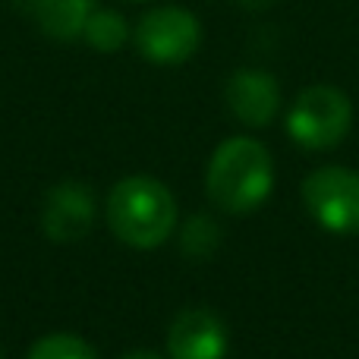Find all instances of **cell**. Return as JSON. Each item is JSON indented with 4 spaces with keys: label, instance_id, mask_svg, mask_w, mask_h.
Here are the masks:
<instances>
[{
    "label": "cell",
    "instance_id": "5bb4252c",
    "mask_svg": "<svg viewBox=\"0 0 359 359\" xmlns=\"http://www.w3.org/2000/svg\"><path fill=\"white\" fill-rule=\"evenodd\" d=\"M0 359H4V353H0Z\"/></svg>",
    "mask_w": 359,
    "mask_h": 359
},
{
    "label": "cell",
    "instance_id": "7a4b0ae2",
    "mask_svg": "<svg viewBox=\"0 0 359 359\" xmlns=\"http://www.w3.org/2000/svg\"><path fill=\"white\" fill-rule=\"evenodd\" d=\"M107 224L117 240L136 249H155L174 233L177 198L155 177H126L107 196Z\"/></svg>",
    "mask_w": 359,
    "mask_h": 359
},
{
    "label": "cell",
    "instance_id": "277c9868",
    "mask_svg": "<svg viewBox=\"0 0 359 359\" xmlns=\"http://www.w3.org/2000/svg\"><path fill=\"white\" fill-rule=\"evenodd\" d=\"M303 202L328 233H359V174L347 168H318L303 180Z\"/></svg>",
    "mask_w": 359,
    "mask_h": 359
},
{
    "label": "cell",
    "instance_id": "5b68a950",
    "mask_svg": "<svg viewBox=\"0 0 359 359\" xmlns=\"http://www.w3.org/2000/svg\"><path fill=\"white\" fill-rule=\"evenodd\" d=\"M202 44V25L183 6H158L136 25V48L145 60L174 67L189 60Z\"/></svg>",
    "mask_w": 359,
    "mask_h": 359
},
{
    "label": "cell",
    "instance_id": "6da1fadb",
    "mask_svg": "<svg viewBox=\"0 0 359 359\" xmlns=\"http://www.w3.org/2000/svg\"><path fill=\"white\" fill-rule=\"evenodd\" d=\"M274 186V164L262 142L249 136H233L215 149L205 174L208 198L227 215L255 211Z\"/></svg>",
    "mask_w": 359,
    "mask_h": 359
},
{
    "label": "cell",
    "instance_id": "9c48e42d",
    "mask_svg": "<svg viewBox=\"0 0 359 359\" xmlns=\"http://www.w3.org/2000/svg\"><path fill=\"white\" fill-rule=\"evenodd\" d=\"M44 35L57 41H73L82 38L88 16L95 13L92 0H16Z\"/></svg>",
    "mask_w": 359,
    "mask_h": 359
},
{
    "label": "cell",
    "instance_id": "4fadbf2b",
    "mask_svg": "<svg viewBox=\"0 0 359 359\" xmlns=\"http://www.w3.org/2000/svg\"><path fill=\"white\" fill-rule=\"evenodd\" d=\"M123 359H164V356H158V353H149V350H136V353H126Z\"/></svg>",
    "mask_w": 359,
    "mask_h": 359
},
{
    "label": "cell",
    "instance_id": "8992f818",
    "mask_svg": "<svg viewBox=\"0 0 359 359\" xmlns=\"http://www.w3.org/2000/svg\"><path fill=\"white\" fill-rule=\"evenodd\" d=\"M95 224V196L79 180H63L44 196L41 230L54 243H79Z\"/></svg>",
    "mask_w": 359,
    "mask_h": 359
},
{
    "label": "cell",
    "instance_id": "ba28073f",
    "mask_svg": "<svg viewBox=\"0 0 359 359\" xmlns=\"http://www.w3.org/2000/svg\"><path fill=\"white\" fill-rule=\"evenodd\" d=\"M230 114L246 126H268L280 111V88L265 69H236L224 86Z\"/></svg>",
    "mask_w": 359,
    "mask_h": 359
},
{
    "label": "cell",
    "instance_id": "3957f363",
    "mask_svg": "<svg viewBox=\"0 0 359 359\" xmlns=\"http://www.w3.org/2000/svg\"><path fill=\"white\" fill-rule=\"evenodd\" d=\"M353 104L334 86H312L297 95L287 111V133L306 151H328L347 139Z\"/></svg>",
    "mask_w": 359,
    "mask_h": 359
},
{
    "label": "cell",
    "instance_id": "52a82bcc",
    "mask_svg": "<svg viewBox=\"0 0 359 359\" xmlns=\"http://www.w3.org/2000/svg\"><path fill=\"white\" fill-rule=\"evenodd\" d=\"M170 359H224L227 325L211 309H183L168 331Z\"/></svg>",
    "mask_w": 359,
    "mask_h": 359
},
{
    "label": "cell",
    "instance_id": "7c38bea8",
    "mask_svg": "<svg viewBox=\"0 0 359 359\" xmlns=\"http://www.w3.org/2000/svg\"><path fill=\"white\" fill-rule=\"evenodd\" d=\"M217 246V227L208 217H192L183 230V252L192 259H205Z\"/></svg>",
    "mask_w": 359,
    "mask_h": 359
},
{
    "label": "cell",
    "instance_id": "30bf717a",
    "mask_svg": "<svg viewBox=\"0 0 359 359\" xmlns=\"http://www.w3.org/2000/svg\"><path fill=\"white\" fill-rule=\"evenodd\" d=\"M82 38L88 41V48L101 50V54H114V50H120L126 41V22H123V16L114 10H95L92 16H88Z\"/></svg>",
    "mask_w": 359,
    "mask_h": 359
},
{
    "label": "cell",
    "instance_id": "8fae6325",
    "mask_svg": "<svg viewBox=\"0 0 359 359\" xmlns=\"http://www.w3.org/2000/svg\"><path fill=\"white\" fill-rule=\"evenodd\" d=\"M29 359H98V353L76 334H48L29 350Z\"/></svg>",
    "mask_w": 359,
    "mask_h": 359
}]
</instances>
